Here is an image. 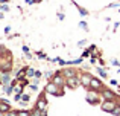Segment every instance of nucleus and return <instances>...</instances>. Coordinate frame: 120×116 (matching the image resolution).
<instances>
[{
	"label": "nucleus",
	"instance_id": "aec40b11",
	"mask_svg": "<svg viewBox=\"0 0 120 116\" xmlns=\"http://www.w3.org/2000/svg\"><path fill=\"white\" fill-rule=\"evenodd\" d=\"M23 52H24V54H26L27 57L30 58V54H29V48H27V46H23Z\"/></svg>",
	"mask_w": 120,
	"mask_h": 116
},
{
	"label": "nucleus",
	"instance_id": "39448f33",
	"mask_svg": "<svg viewBox=\"0 0 120 116\" xmlns=\"http://www.w3.org/2000/svg\"><path fill=\"white\" fill-rule=\"evenodd\" d=\"M90 90H96V92H99V90H103V84L102 81L99 80V78H91V83H90Z\"/></svg>",
	"mask_w": 120,
	"mask_h": 116
},
{
	"label": "nucleus",
	"instance_id": "f3484780",
	"mask_svg": "<svg viewBox=\"0 0 120 116\" xmlns=\"http://www.w3.org/2000/svg\"><path fill=\"white\" fill-rule=\"evenodd\" d=\"M35 72H37V70H34V69L29 67V69H27V73H26V75H27V76H35Z\"/></svg>",
	"mask_w": 120,
	"mask_h": 116
},
{
	"label": "nucleus",
	"instance_id": "7ed1b4c3",
	"mask_svg": "<svg viewBox=\"0 0 120 116\" xmlns=\"http://www.w3.org/2000/svg\"><path fill=\"white\" fill-rule=\"evenodd\" d=\"M46 93H50V95H55V96H62L64 95V90H61L59 86H56L55 83L50 81V83L46 86Z\"/></svg>",
	"mask_w": 120,
	"mask_h": 116
},
{
	"label": "nucleus",
	"instance_id": "bb28decb",
	"mask_svg": "<svg viewBox=\"0 0 120 116\" xmlns=\"http://www.w3.org/2000/svg\"><path fill=\"white\" fill-rule=\"evenodd\" d=\"M32 3H37L35 0H26V5H32Z\"/></svg>",
	"mask_w": 120,
	"mask_h": 116
},
{
	"label": "nucleus",
	"instance_id": "a878e982",
	"mask_svg": "<svg viewBox=\"0 0 120 116\" xmlns=\"http://www.w3.org/2000/svg\"><path fill=\"white\" fill-rule=\"evenodd\" d=\"M35 78H41V72H40V70L35 72Z\"/></svg>",
	"mask_w": 120,
	"mask_h": 116
},
{
	"label": "nucleus",
	"instance_id": "f704fd0d",
	"mask_svg": "<svg viewBox=\"0 0 120 116\" xmlns=\"http://www.w3.org/2000/svg\"><path fill=\"white\" fill-rule=\"evenodd\" d=\"M0 8H2V6H0Z\"/></svg>",
	"mask_w": 120,
	"mask_h": 116
},
{
	"label": "nucleus",
	"instance_id": "1a4fd4ad",
	"mask_svg": "<svg viewBox=\"0 0 120 116\" xmlns=\"http://www.w3.org/2000/svg\"><path fill=\"white\" fill-rule=\"evenodd\" d=\"M0 84H2V86L11 84V75H9L8 72H2V73H0Z\"/></svg>",
	"mask_w": 120,
	"mask_h": 116
},
{
	"label": "nucleus",
	"instance_id": "423d86ee",
	"mask_svg": "<svg viewBox=\"0 0 120 116\" xmlns=\"http://www.w3.org/2000/svg\"><path fill=\"white\" fill-rule=\"evenodd\" d=\"M64 75L61 73V72H56L55 75H53V78H52V83H55L56 86H59V87H62L65 84V80H64Z\"/></svg>",
	"mask_w": 120,
	"mask_h": 116
},
{
	"label": "nucleus",
	"instance_id": "20e7f679",
	"mask_svg": "<svg viewBox=\"0 0 120 116\" xmlns=\"http://www.w3.org/2000/svg\"><path fill=\"white\" fill-rule=\"evenodd\" d=\"M99 92H96V90H88L87 92V102H90L91 105H96L99 104Z\"/></svg>",
	"mask_w": 120,
	"mask_h": 116
},
{
	"label": "nucleus",
	"instance_id": "b1692460",
	"mask_svg": "<svg viewBox=\"0 0 120 116\" xmlns=\"http://www.w3.org/2000/svg\"><path fill=\"white\" fill-rule=\"evenodd\" d=\"M79 12H81V15H87L88 14V12L85 11V9H82V8H79Z\"/></svg>",
	"mask_w": 120,
	"mask_h": 116
},
{
	"label": "nucleus",
	"instance_id": "72a5a7b5",
	"mask_svg": "<svg viewBox=\"0 0 120 116\" xmlns=\"http://www.w3.org/2000/svg\"><path fill=\"white\" fill-rule=\"evenodd\" d=\"M119 92H120V86H119Z\"/></svg>",
	"mask_w": 120,
	"mask_h": 116
},
{
	"label": "nucleus",
	"instance_id": "7c9ffc66",
	"mask_svg": "<svg viewBox=\"0 0 120 116\" xmlns=\"http://www.w3.org/2000/svg\"><path fill=\"white\" fill-rule=\"evenodd\" d=\"M5 32H6V34H9V32H11V28L6 26V28H5Z\"/></svg>",
	"mask_w": 120,
	"mask_h": 116
},
{
	"label": "nucleus",
	"instance_id": "6ab92c4d",
	"mask_svg": "<svg viewBox=\"0 0 120 116\" xmlns=\"http://www.w3.org/2000/svg\"><path fill=\"white\" fill-rule=\"evenodd\" d=\"M79 28H82L84 31H88V26H87V23H85V21H81V23H79Z\"/></svg>",
	"mask_w": 120,
	"mask_h": 116
},
{
	"label": "nucleus",
	"instance_id": "0eeeda50",
	"mask_svg": "<svg viewBox=\"0 0 120 116\" xmlns=\"http://www.w3.org/2000/svg\"><path fill=\"white\" fill-rule=\"evenodd\" d=\"M65 84H67L70 89H76L78 86H81V78H78V76L67 78V80H65Z\"/></svg>",
	"mask_w": 120,
	"mask_h": 116
},
{
	"label": "nucleus",
	"instance_id": "2eb2a0df",
	"mask_svg": "<svg viewBox=\"0 0 120 116\" xmlns=\"http://www.w3.org/2000/svg\"><path fill=\"white\" fill-rule=\"evenodd\" d=\"M97 73H99V75H100L102 78H106V76H108V73H106V70H105V69H102V67H97Z\"/></svg>",
	"mask_w": 120,
	"mask_h": 116
},
{
	"label": "nucleus",
	"instance_id": "f8f14e48",
	"mask_svg": "<svg viewBox=\"0 0 120 116\" xmlns=\"http://www.w3.org/2000/svg\"><path fill=\"white\" fill-rule=\"evenodd\" d=\"M37 108H38V110H46L47 108V99L44 98V96H41L38 101H37Z\"/></svg>",
	"mask_w": 120,
	"mask_h": 116
},
{
	"label": "nucleus",
	"instance_id": "473e14b6",
	"mask_svg": "<svg viewBox=\"0 0 120 116\" xmlns=\"http://www.w3.org/2000/svg\"><path fill=\"white\" fill-rule=\"evenodd\" d=\"M35 2H37V3H38V2H41V0H35Z\"/></svg>",
	"mask_w": 120,
	"mask_h": 116
},
{
	"label": "nucleus",
	"instance_id": "4468645a",
	"mask_svg": "<svg viewBox=\"0 0 120 116\" xmlns=\"http://www.w3.org/2000/svg\"><path fill=\"white\" fill-rule=\"evenodd\" d=\"M30 116H47L46 110H38V108H35V110L30 112Z\"/></svg>",
	"mask_w": 120,
	"mask_h": 116
},
{
	"label": "nucleus",
	"instance_id": "dca6fc26",
	"mask_svg": "<svg viewBox=\"0 0 120 116\" xmlns=\"http://www.w3.org/2000/svg\"><path fill=\"white\" fill-rule=\"evenodd\" d=\"M17 116H30V112H24V110H20V112H17Z\"/></svg>",
	"mask_w": 120,
	"mask_h": 116
},
{
	"label": "nucleus",
	"instance_id": "9d476101",
	"mask_svg": "<svg viewBox=\"0 0 120 116\" xmlns=\"http://www.w3.org/2000/svg\"><path fill=\"white\" fill-rule=\"evenodd\" d=\"M0 112L2 113H9L11 112V104L6 99H0Z\"/></svg>",
	"mask_w": 120,
	"mask_h": 116
},
{
	"label": "nucleus",
	"instance_id": "9b49d317",
	"mask_svg": "<svg viewBox=\"0 0 120 116\" xmlns=\"http://www.w3.org/2000/svg\"><path fill=\"white\" fill-rule=\"evenodd\" d=\"M100 93H102V96L105 99H116V98H117V95H116L114 92H111V90H108V89L100 90Z\"/></svg>",
	"mask_w": 120,
	"mask_h": 116
},
{
	"label": "nucleus",
	"instance_id": "f03ea898",
	"mask_svg": "<svg viewBox=\"0 0 120 116\" xmlns=\"http://www.w3.org/2000/svg\"><path fill=\"white\" fill-rule=\"evenodd\" d=\"M116 107H119L116 99H105V101L100 104V108H102L103 112H106V113H112V110H114Z\"/></svg>",
	"mask_w": 120,
	"mask_h": 116
},
{
	"label": "nucleus",
	"instance_id": "2f4dec72",
	"mask_svg": "<svg viewBox=\"0 0 120 116\" xmlns=\"http://www.w3.org/2000/svg\"><path fill=\"white\" fill-rule=\"evenodd\" d=\"M2 18H3V12H0V20H2Z\"/></svg>",
	"mask_w": 120,
	"mask_h": 116
},
{
	"label": "nucleus",
	"instance_id": "cd10ccee",
	"mask_svg": "<svg viewBox=\"0 0 120 116\" xmlns=\"http://www.w3.org/2000/svg\"><path fill=\"white\" fill-rule=\"evenodd\" d=\"M85 43H87V40H81V41H79V43H78V44H79V46H84V44H85Z\"/></svg>",
	"mask_w": 120,
	"mask_h": 116
},
{
	"label": "nucleus",
	"instance_id": "393cba45",
	"mask_svg": "<svg viewBox=\"0 0 120 116\" xmlns=\"http://www.w3.org/2000/svg\"><path fill=\"white\" fill-rule=\"evenodd\" d=\"M111 64H112V66H120V63L117 61V60H112V61H111Z\"/></svg>",
	"mask_w": 120,
	"mask_h": 116
},
{
	"label": "nucleus",
	"instance_id": "c756f323",
	"mask_svg": "<svg viewBox=\"0 0 120 116\" xmlns=\"http://www.w3.org/2000/svg\"><path fill=\"white\" fill-rule=\"evenodd\" d=\"M109 83H111V86H117V81H116V80H111Z\"/></svg>",
	"mask_w": 120,
	"mask_h": 116
},
{
	"label": "nucleus",
	"instance_id": "412c9836",
	"mask_svg": "<svg viewBox=\"0 0 120 116\" xmlns=\"http://www.w3.org/2000/svg\"><path fill=\"white\" fill-rule=\"evenodd\" d=\"M30 90H34V92H37V90H38V84H30Z\"/></svg>",
	"mask_w": 120,
	"mask_h": 116
},
{
	"label": "nucleus",
	"instance_id": "f257e3e1",
	"mask_svg": "<svg viewBox=\"0 0 120 116\" xmlns=\"http://www.w3.org/2000/svg\"><path fill=\"white\" fill-rule=\"evenodd\" d=\"M12 67V55L6 48H0V70L9 72Z\"/></svg>",
	"mask_w": 120,
	"mask_h": 116
},
{
	"label": "nucleus",
	"instance_id": "4be33fe9",
	"mask_svg": "<svg viewBox=\"0 0 120 116\" xmlns=\"http://www.w3.org/2000/svg\"><path fill=\"white\" fill-rule=\"evenodd\" d=\"M2 11H5V12H6V11H9V6L6 5V3H3V5H2Z\"/></svg>",
	"mask_w": 120,
	"mask_h": 116
},
{
	"label": "nucleus",
	"instance_id": "ddd939ff",
	"mask_svg": "<svg viewBox=\"0 0 120 116\" xmlns=\"http://www.w3.org/2000/svg\"><path fill=\"white\" fill-rule=\"evenodd\" d=\"M62 75H64V76H65V80H67V78L76 76V72H75L73 69H65V70H62Z\"/></svg>",
	"mask_w": 120,
	"mask_h": 116
},
{
	"label": "nucleus",
	"instance_id": "5701e85b",
	"mask_svg": "<svg viewBox=\"0 0 120 116\" xmlns=\"http://www.w3.org/2000/svg\"><path fill=\"white\" fill-rule=\"evenodd\" d=\"M37 55H38L40 58H46V54H44V52H37Z\"/></svg>",
	"mask_w": 120,
	"mask_h": 116
},
{
	"label": "nucleus",
	"instance_id": "c85d7f7f",
	"mask_svg": "<svg viewBox=\"0 0 120 116\" xmlns=\"http://www.w3.org/2000/svg\"><path fill=\"white\" fill-rule=\"evenodd\" d=\"M58 18H59V20H64V14H61V12H59V14H58Z\"/></svg>",
	"mask_w": 120,
	"mask_h": 116
},
{
	"label": "nucleus",
	"instance_id": "6e6552de",
	"mask_svg": "<svg viewBox=\"0 0 120 116\" xmlns=\"http://www.w3.org/2000/svg\"><path fill=\"white\" fill-rule=\"evenodd\" d=\"M79 78H81V86H84L85 89H90V83H91V78L93 76H90L88 73H82Z\"/></svg>",
	"mask_w": 120,
	"mask_h": 116
},
{
	"label": "nucleus",
	"instance_id": "a211bd4d",
	"mask_svg": "<svg viewBox=\"0 0 120 116\" xmlns=\"http://www.w3.org/2000/svg\"><path fill=\"white\" fill-rule=\"evenodd\" d=\"M111 115H114V116H120V105H119V107H116L114 110H112V113H111Z\"/></svg>",
	"mask_w": 120,
	"mask_h": 116
}]
</instances>
